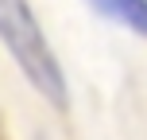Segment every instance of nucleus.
<instances>
[{"label":"nucleus","mask_w":147,"mask_h":140,"mask_svg":"<svg viewBox=\"0 0 147 140\" xmlns=\"http://www.w3.org/2000/svg\"><path fill=\"white\" fill-rule=\"evenodd\" d=\"M0 43L8 47V55L20 66V74L27 78V86L51 109H58V113L66 109L70 105L66 74H62V62L54 55L31 0H0Z\"/></svg>","instance_id":"obj_1"},{"label":"nucleus","mask_w":147,"mask_h":140,"mask_svg":"<svg viewBox=\"0 0 147 140\" xmlns=\"http://www.w3.org/2000/svg\"><path fill=\"white\" fill-rule=\"evenodd\" d=\"M85 4L97 16H105L109 23L147 39V0H85Z\"/></svg>","instance_id":"obj_2"}]
</instances>
